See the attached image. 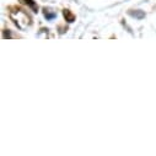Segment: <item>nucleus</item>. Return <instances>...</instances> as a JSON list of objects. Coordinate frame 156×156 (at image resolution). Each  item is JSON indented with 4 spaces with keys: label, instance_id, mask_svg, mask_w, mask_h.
Wrapping results in <instances>:
<instances>
[{
    "label": "nucleus",
    "instance_id": "f03ea898",
    "mask_svg": "<svg viewBox=\"0 0 156 156\" xmlns=\"http://www.w3.org/2000/svg\"><path fill=\"white\" fill-rule=\"evenodd\" d=\"M130 15H132V16H134V17H136V19H143V17L145 16L144 11H140V10H136V11H132V12H130Z\"/></svg>",
    "mask_w": 156,
    "mask_h": 156
},
{
    "label": "nucleus",
    "instance_id": "20e7f679",
    "mask_svg": "<svg viewBox=\"0 0 156 156\" xmlns=\"http://www.w3.org/2000/svg\"><path fill=\"white\" fill-rule=\"evenodd\" d=\"M4 37H5V38H6V37H10V32H5V33H4Z\"/></svg>",
    "mask_w": 156,
    "mask_h": 156
},
{
    "label": "nucleus",
    "instance_id": "7ed1b4c3",
    "mask_svg": "<svg viewBox=\"0 0 156 156\" xmlns=\"http://www.w3.org/2000/svg\"><path fill=\"white\" fill-rule=\"evenodd\" d=\"M22 2H23L25 4H27V5H30L34 11H37V6H36V4H34L33 0H22Z\"/></svg>",
    "mask_w": 156,
    "mask_h": 156
},
{
    "label": "nucleus",
    "instance_id": "f257e3e1",
    "mask_svg": "<svg viewBox=\"0 0 156 156\" xmlns=\"http://www.w3.org/2000/svg\"><path fill=\"white\" fill-rule=\"evenodd\" d=\"M64 17L66 19L68 22H73L75 20V16L69 11V10H64Z\"/></svg>",
    "mask_w": 156,
    "mask_h": 156
}]
</instances>
